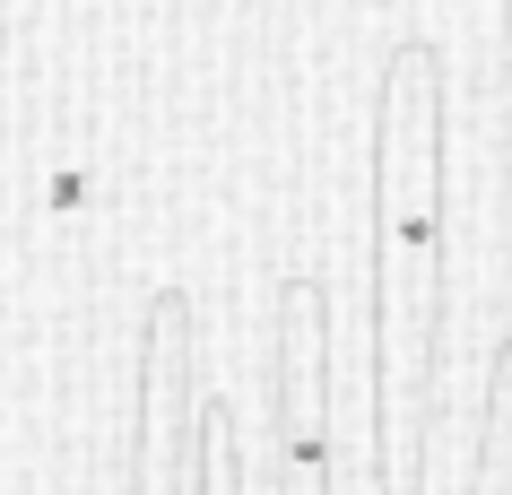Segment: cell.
Listing matches in <instances>:
<instances>
[{
	"mask_svg": "<svg viewBox=\"0 0 512 495\" xmlns=\"http://www.w3.org/2000/svg\"><path fill=\"white\" fill-rule=\"evenodd\" d=\"M382 183V330H391V495H417V426L434 391V313H443V61L400 44L382 70L374 122Z\"/></svg>",
	"mask_w": 512,
	"mask_h": 495,
	"instance_id": "6da1fadb",
	"label": "cell"
},
{
	"mask_svg": "<svg viewBox=\"0 0 512 495\" xmlns=\"http://www.w3.org/2000/svg\"><path fill=\"white\" fill-rule=\"evenodd\" d=\"M200 400H191V304L148 313V409H139V495H200Z\"/></svg>",
	"mask_w": 512,
	"mask_h": 495,
	"instance_id": "7a4b0ae2",
	"label": "cell"
},
{
	"mask_svg": "<svg viewBox=\"0 0 512 495\" xmlns=\"http://www.w3.org/2000/svg\"><path fill=\"white\" fill-rule=\"evenodd\" d=\"M278 452L287 495H330V400H322V278H287L278 296Z\"/></svg>",
	"mask_w": 512,
	"mask_h": 495,
	"instance_id": "3957f363",
	"label": "cell"
},
{
	"mask_svg": "<svg viewBox=\"0 0 512 495\" xmlns=\"http://www.w3.org/2000/svg\"><path fill=\"white\" fill-rule=\"evenodd\" d=\"M44 209H53V218H79V209H87V165H79V157H61V165H53Z\"/></svg>",
	"mask_w": 512,
	"mask_h": 495,
	"instance_id": "277c9868",
	"label": "cell"
}]
</instances>
